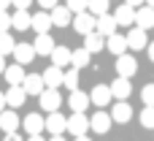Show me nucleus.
<instances>
[{
	"instance_id": "obj_40",
	"label": "nucleus",
	"mask_w": 154,
	"mask_h": 141,
	"mask_svg": "<svg viewBox=\"0 0 154 141\" xmlns=\"http://www.w3.org/2000/svg\"><path fill=\"white\" fill-rule=\"evenodd\" d=\"M125 3H127V5H133V8H141L146 0H125Z\"/></svg>"
},
{
	"instance_id": "obj_4",
	"label": "nucleus",
	"mask_w": 154,
	"mask_h": 141,
	"mask_svg": "<svg viewBox=\"0 0 154 141\" xmlns=\"http://www.w3.org/2000/svg\"><path fill=\"white\" fill-rule=\"evenodd\" d=\"M89 120H92V130H95V133H100V136H103V133H108V130H111V125H114V117H111L108 111H103V109H100V111H95Z\"/></svg>"
},
{
	"instance_id": "obj_14",
	"label": "nucleus",
	"mask_w": 154,
	"mask_h": 141,
	"mask_svg": "<svg viewBox=\"0 0 154 141\" xmlns=\"http://www.w3.org/2000/svg\"><path fill=\"white\" fill-rule=\"evenodd\" d=\"M111 92H114V98H116V101H127V98H130V92H133V84H130V79H125V76H116V79L111 82Z\"/></svg>"
},
{
	"instance_id": "obj_26",
	"label": "nucleus",
	"mask_w": 154,
	"mask_h": 141,
	"mask_svg": "<svg viewBox=\"0 0 154 141\" xmlns=\"http://www.w3.org/2000/svg\"><path fill=\"white\" fill-rule=\"evenodd\" d=\"M5 101H8V106H11V109H19V106L27 101V90H24V87H8Z\"/></svg>"
},
{
	"instance_id": "obj_2",
	"label": "nucleus",
	"mask_w": 154,
	"mask_h": 141,
	"mask_svg": "<svg viewBox=\"0 0 154 141\" xmlns=\"http://www.w3.org/2000/svg\"><path fill=\"white\" fill-rule=\"evenodd\" d=\"M73 30H76V33H81V35L95 33V30H97V16H95V14H89V11L76 14V16H73Z\"/></svg>"
},
{
	"instance_id": "obj_22",
	"label": "nucleus",
	"mask_w": 154,
	"mask_h": 141,
	"mask_svg": "<svg viewBox=\"0 0 154 141\" xmlns=\"http://www.w3.org/2000/svg\"><path fill=\"white\" fill-rule=\"evenodd\" d=\"M135 11H138V8H133V5H127V3H122V5L114 11V16H116V22H119V24L130 27V24H135Z\"/></svg>"
},
{
	"instance_id": "obj_37",
	"label": "nucleus",
	"mask_w": 154,
	"mask_h": 141,
	"mask_svg": "<svg viewBox=\"0 0 154 141\" xmlns=\"http://www.w3.org/2000/svg\"><path fill=\"white\" fill-rule=\"evenodd\" d=\"M11 3H14V5H16V11H27V8H30V3H32V0H11Z\"/></svg>"
},
{
	"instance_id": "obj_31",
	"label": "nucleus",
	"mask_w": 154,
	"mask_h": 141,
	"mask_svg": "<svg viewBox=\"0 0 154 141\" xmlns=\"http://www.w3.org/2000/svg\"><path fill=\"white\" fill-rule=\"evenodd\" d=\"M108 3L111 0H89V14H95V16H103V14H108Z\"/></svg>"
},
{
	"instance_id": "obj_7",
	"label": "nucleus",
	"mask_w": 154,
	"mask_h": 141,
	"mask_svg": "<svg viewBox=\"0 0 154 141\" xmlns=\"http://www.w3.org/2000/svg\"><path fill=\"white\" fill-rule=\"evenodd\" d=\"M89 98H92V103H95L97 109L108 106V103H111V98H114V92H111V84H97V87L89 92Z\"/></svg>"
},
{
	"instance_id": "obj_1",
	"label": "nucleus",
	"mask_w": 154,
	"mask_h": 141,
	"mask_svg": "<svg viewBox=\"0 0 154 141\" xmlns=\"http://www.w3.org/2000/svg\"><path fill=\"white\" fill-rule=\"evenodd\" d=\"M87 130H92V120L87 117V114H70L68 117V133L73 136V139H79V136H87Z\"/></svg>"
},
{
	"instance_id": "obj_34",
	"label": "nucleus",
	"mask_w": 154,
	"mask_h": 141,
	"mask_svg": "<svg viewBox=\"0 0 154 141\" xmlns=\"http://www.w3.org/2000/svg\"><path fill=\"white\" fill-rule=\"evenodd\" d=\"M65 5H68V8L73 11V14H84V11L89 8V0H68Z\"/></svg>"
},
{
	"instance_id": "obj_17",
	"label": "nucleus",
	"mask_w": 154,
	"mask_h": 141,
	"mask_svg": "<svg viewBox=\"0 0 154 141\" xmlns=\"http://www.w3.org/2000/svg\"><path fill=\"white\" fill-rule=\"evenodd\" d=\"M32 46H35V52H38V57H46V54L51 57V52L57 49V43H54V38H51L49 33H41V35L35 38V43H32Z\"/></svg>"
},
{
	"instance_id": "obj_38",
	"label": "nucleus",
	"mask_w": 154,
	"mask_h": 141,
	"mask_svg": "<svg viewBox=\"0 0 154 141\" xmlns=\"http://www.w3.org/2000/svg\"><path fill=\"white\" fill-rule=\"evenodd\" d=\"M38 5L46 8V11H51V8H57V0H38Z\"/></svg>"
},
{
	"instance_id": "obj_28",
	"label": "nucleus",
	"mask_w": 154,
	"mask_h": 141,
	"mask_svg": "<svg viewBox=\"0 0 154 141\" xmlns=\"http://www.w3.org/2000/svg\"><path fill=\"white\" fill-rule=\"evenodd\" d=\"M89 62H92V52H87V49H84V46H81V49H76V52H73V62H70V65H73V68H79V71H81V68H87V65H89Z\"/></svg>"
},
{
	"instance_id": "obj_24",
	"label": "nucleus",
	"mask_w": 154,
	"mask_h": 141,
	"mask_svg": "<svg viewBox=\"0 0 154 141\" xmlns=\"http://www.w3.org/2000/svg\"><path fill=\"white\" fill-rule=\"evenodd\" d=\"M70 62H73V52H70L68 46H57V49L51 52V65L65 68V65H70Z\"/></svg>"
},
{
	"instance_id": "obj_23",
	"label": "nucleus",
	"mask_w": 154,
	"mask_h": 141,
	"mask_svg": "<svg viewBox=\"0 0 154 141\" xmlns=\"http://www.w3.org/2000/svg\"><path fill=\"white\" fill-rule=\"evenodd\" d=\"M0 128H3L5 133H16V128H19L16 109H5V111H0Z\"/></svg>"
},
{
	"instance_id": "obj_16",
	"label": "nucleus",
	"mask_w": 154,
	"mask_h": 141,
	"mask_svg": "<svg viewBox=\"0 0 154 141\" xmlns=\"http://www.w3.org/2000/svg\"><path fill=\"white\" fill-rule=\"evenodd\" d=\"M106 49L111 52V54H116V57H122L130 46H127V35H122V33H114L108 41H106Z\"/></svg>"
},
{
	"instance_id": "obj_30",
	"label": "nucleus",
	"mask_w": 154,
	"mask_h": 141,
	"mask_svg": "<svg viewBox=\"0 0 154 141\" xmlns=\"http://www.w3.org/2000/svg\"><path fill=\"white\" fill-rule=\"evenodd\" d=\"M14 49H16V43H14L11 33H0V54L3 57L5 54H14Z\"/></svg>"
},
{
	"instance_id": "obj_43",
	"label": "nucleus",
	"mask_w": 154,
	"mask_h": 141,
	"mask_svg": "<svg viewBox=\"0 0 154 141\" xmlns=\"http://www.w3.org/2000/svg\"><path fill=\"white\" fill-rule=\"evenodd\" d=\"M5 68H8V65H5V57L0 54V73H5Z\"/></svg>"
},
{
	"instance_id": "obj_47",
	"label": "nucleus",
	"mask_w": 154,
	"mask_h": 141,
	"mask_svg": "<svg viewBox=\"0 0 154 141\" xmlns=\"http://www.w3.org/2000/svg\"><path fill=\"white\" fill-rule=\"evenodd\" d=\"M73 141H92L89 136H79V139H73Z\"/></svg>"
},
{
	"instance_id": "obj_36",
	"label": "nucleus",
	"mask_w": 154,
	"mask_h": 141,
	"mask_svg": "<svg viewBox=\"0 0 154 141\" xmlns=\"http://www.w3.org/2000/svg\"><path fill=\"white\" fill-rule=\"evenodd\" d=\"M14 27V22H11V14L8 11H0V33H8Z\"/></svg>"
},
{
	"instance_id": "obj_42",
	"label": "nucleus",
	"mask_w": 154,
	"mask_h": 141,
	"mask_svg": "<svg viewBox=\"0 0 154 141\" xmlns=\"http://www.w3.org/2000/svg\"><path fill=\"white\" fill-rule=\"evenodd\" d=\"M8 5H14L11 0H0V11H8Z\"/></svg>"
},
{
	"instance_id": "obj_46",
	"label": "nucleus",
	"mask_w": 154,
	"mask_h": 141,
	"mask_svg": "<svg viewBox=\"0 0 154 141\" xmlns=\"http://www.w3.org/2000/svg\"><path fill=\"white\" fill-rule=\"evenodd\" d=\"M49 141H65V136H51Z\"/></svg>"
},
{
	"instance_id": "obj_10",
	"label": "nucleus",
	"mask_w": 154,
	"mask_h": 141,
	"mask_svg": "<svg viewBox=\"0 0 154 141\" xmlns=\"http://www.w3.org/2000/svg\"><path fill=\"white\" fill-rule=\"evenodd\" d=\"M135 27L141 30H154V8L152 5H141L135 11Z\"/></svg>"
},
{
	"instance_id": "obj_25",
	"label": "nucleus",
	"mask_w": 154,
	"mask_h": 141,
	"mask_svg": "<svg viewBox=\"0 0 154 141\" xmlns=\"http://www.w3.org/2000/svg\"><path fill=\"white\" fill-rule=\"evenodd\" d=\"M54 22H51V14H46V11H38V14H32V30L41 35V33H49V27H51Z\"/></svg>"
},
{
	"instance_id": "obj_48",
	"label": "nucleus",
	"mask_w": 154,
	"mask_h": 141,
	"mask_svg": "<svg viewBox=\"0 0 154 141\" xmlns=\"http://www.w3.org/2000/svg\"><path fill=\"white\" fill-rule=\"evenodd\" d=\"M146 5H152V8H154V0H146Z\"/></svg>"
},
{
	"instance_id": "obj_8",
	"label": "nucleus",
	"mask_w": 154,
	"mask_h": 141,
	"mask_svg": "<svg viewBox=\"0 0 154 141\" xmlns=\"http://www.w3.org/2000/svg\"><path fill=\"white\" fill-rule=\"evenodd\" d=\"M60 103H62V98H60V90H43V95H41V109L43 111H60Z\"/></svg>"
},
{
	"instance_id": "obj_12",
	"label": "nucleus",
	"mask_w": 154,
	"mask_h": 141,
	"mask_svg": "<svg viewBox=\"0 0 154 141\" xmlns=\"http://www.w3.org/2000/svg\"><path fill=\"white\" fill-rule=\"evenodd\" d=\"M3 76H5V82H8L11 87H22V84H24V79H27V73H24V65H19V62L8 65Z\"/></svg>"
},
{
	"instance_id": "obj_41",
	"label": "nucleus",
	"mask_w": 154,
	"mask_h": 141,
	"mask_svg": "<svg viewBox=\"0 0 154 141\" xmlns=\"http://www.w3.org/2000/svg\"><path fill=\"white\" fill-rule=\"evenodd\" d=\"M5 106H8V101H5V92H0V111H5Z\"/></svg>"
},
{
	"instance_id": "obj_11",
	"label": "nucleus",
	"mask_w": 154,
	"mask_h": 141,
	"mask_svg": "<svg viewBox=\"0 0 154 141\" xmlns=\"http://www.w3.org/2000/svg\"><path fill=\"white\" fill-rule=\"evenodd\" d=\"M127 46H130V49H135V52H141V49H149L146 30H141V27H133V30L127 33Z\"/></svg>"
},
{
	"instance_id": "obj_13",
	"label": "nucleus",
	"mask_w": 154,
	"mask_h": 141,
	"mask_svg": "<svg viewBox=\"0 0 154 141\" xmlns=\"http://www.w3.org/2000/svg\"><path fill=\"white\" fill-rule=\"evenodd\" d=\"M22 87L27 90V95L41 98V95H43V90H46V82H43V76H38V73H27V79H24V84H22Z\"/></svg>"
},
{
	"instance_id": "obj_18",
	"label": "nucleus",
	"mask_w": 154,
	"mask_h": 141,
	"mask_svg": "<svg viewBox=\"0 0 154 141\" xmlns=\"http://www.w3.org/2000/svg\"><path fill=\"white\" fill-rule=\"evenodd\" d=\"M35 46L32 43H16V49H14V60L19 62V65H27V62H32L35 60Z\"/></svg>"
},
{
	"instance_id": "obj_20",
	"label": "nucleus",
	"mask_w": 154,
	"mask_h": 141,
	"mask_svg": "<svg viewBox=\"0 0 154 141\" xmlns=\"http://www.w3.org/2000/svg\"><path fill=\"white\" fill-rule=\"evenodd\" d=\"M111 117H114V122H119V125L130 122V120H133V109H130V103H127V101H116L114 109H111Z\"/></svg>"
},
{
	"instance_id": "obj_29",
	"label": "nucleus",
	"mask_w": 154,
	"mask_h": 141,
	"mask_svg": "<svg viewBox=\"0 0 154 141\" xmlns=\"http://www.w3.org/2000/svg\"><path fill=\"white\" fill-rule=\"evenodd\" d=\"M11 22H14L16 30H27V27H32V16H30L27 11H16V14H11Z\"/></svg>"
},
{
	"instance_id": "obj_5",
	"label": "nucleus",
	"mask_w": 154,
	"mask_h": 141,
	"mask_svg": "<svg viewBox=\"0 0 154 141\" xmlns=\"http://www.w3.org/2000/svg\"><path fill=\"white\" fill-rule=\"evenodd\" d=\"M46 130H49L51 136H62V133L68 130V117H62L60 111H51V114L46 117Z\"/></svg>"
},
{
	"instance_id": "obj_3",
	"label": "nucleus",
	"mask_w": 154,
	"mask_h": 141,
	"mask_svg": "<svg viewBox=\"0 0 154 141\" xmlns=\"http://www.w3.org/2000/svg\"><path fill=\"white\" fill-rule=\"evenodd\" d=\"M116 73L125 76V79L135 76V73H138V60H135L133 54H122V57H116Z\"/></svg>"
},
{
	"instance_id": "obj_19",
	"label": "nucleus",
	"mask_w": 154,
	"mask_h": 141,
	"mask_svg": "<svg viewBox=\"0 0 154 141\" xmlns=\"http://www.w3.org/2000/svg\"><path fill=\"white\" fill-rule=\"evenodd\" d=\"M68 103H70V109H73L76 114H84V111L89 109V103H92V98H89L87 92H81V90H76V92H70V98H68Z\"/></svg>"
},
{
	"instance_id": "obj_27",
	"label": "nucleus",
	"mask_w": 154,
	"mask_h": 141,
	"mask_svg": "<svg viewBox=\"0 0 154 141\" xmlns=\"http://www.w3.org/2000/svg\"><path fill=\"white\" fill-rule=\"evenodd\" d=\"M103 46H106V41H103V35H100L97 30L89 33V35H84V49H87V52L97 54V52H103Z\"/></svg>"
},
{
	"instance_id": "obj_15",
	"label": "nucleus",
	"mask_w": 154,
	"mask_h": 141,
	"mask_svg": "<svg viewBox=\"0 0 154 141\" xmlns=\"http://www.w3.org/2000/svg\"><path fill=\"white\" fill-rule=\"evenodd\" d=\"M116 27H119V22H116L114 14H103V16H97V33H100V35L111 38V35L116 33Z\"/></svg>"
},
{
	"instance_id": "obj_35",
	"label": "nucleus",
	"mask_w": 154,
	"mask_h": 141,
	"mask_svg": "<svg viewBox=\"0 0 154 141\" xmlns=\"http://www.w3.org/2000/svg\"><path fill=\"white\" fill-rule=\"evenodd\" d=\"M141 98H143V106H154V84H146L141 90Z\"/></svg>"
},
{
	"instance_id": "obj_33",
	"label": "nucleus",
	"mask_w": 154,
	"mask_h": 141,
	"mask_svg": "<svg viewBox=\"0 0 154 141\" xmlns=\"http://www.w3.org/2000/svg\"><path fill=\"white\" fill-rule=\"evenodd\" d=\"M141 125L149 128V130H154V106H143V111H141Z\"/></svg>"
},
{
	"instance_id": "obj_39",
	"label": "nucleus",
	"mask_w": 154,
	"mask_h": 141,
	"mask_svg": "<svg viewBox=\"0 0 154 141\" xmlns=\"http://www.w3.org/2000/svg\"><path fill=\"white\" fill-rule=\"evenodd\" d=\"M3 141H22V136H19V133H5Z\"/></svg>"
},
{
	"instance_id": "obj_21",
	"label": "nucleus",
	"mask_w": 154,
	"mask_h": 141,
	"mask_svg": "<svg viewBox=\"0 0 154 141\" xmlns=\"http://www.w3.org/2000/svg\"><path fill=\"white\" fill-rule=\"evenodd\" d=\"M49 14H51V22H54L57 27H68V24L73 22V16H70L73 11H70L68 5H57V8H51Z\"/></svg>"
},
{
	"instance_id": "obj_6",
	"label": "nucleus",
	"mask_w": 154,
	"mask_h": 141,
	"mask_svg": "<svg viewBox=\"0 0 154 141\" xmlns=\"http://www.w3.org/2000/svg\"><path fill=\"white\" fill-rule=\"evenodd\" d=\"M41 76H43V82H46V87H49V90H60V84H65V71H62V68H57V65L46 68Z\"/></svg>"
},
{
	"instance_id": "obj_44",
	"label": "nucleus",
	"mask_w": 154,
	"mask_h": 141,
	"mask_svg": "<svg viewBox=\"0 0 154 141\" xmlns=\"http://www.w3.org/2000/svg\"><path fill=\"white\" fill-rule=\"evenodd\" d=\"M146 52H149V60L154 62V43H149V49H146Z\"/></svg>"
},
{
	"instance_id": "obj_45",
	"label": "nucleus",
	"mask_w": 154,
	"mask_h": 141,
	"mask_svg": "<svg viewBox=\"0 0 154 141\" xmlns=\"http://www.w3.org/2000/svg\"><path fill=\"white\" fill-rule=\"evenodd\" d=\"M27 141H46V139H43V136H30Z\"/></svg>"
},
{
	"instance_id": "obj_32",
	"label": "nucleus",
	"mask_w": 154,
	"mask_h": 141,
	"mask_svg": "<svg viewBox=\"0 0 154 141\" xmlns=\"http://www.w3.org/2000/svg\"><path fill=\"white\" fill-rule=\"evenodd\" d=\"M65 87H68L70 92H76V90H79V68L65 71Z\"/></svg>"
},
{
	"instance_id": "obj_9",
	"label": "nucleus",
	"mask_w": 154,
	"mask_h": 141,
	"mask_svg": "<svg viewBox=\"0 0 154 141\" xmlns=\"http://www.w3.org/2000/svg\"><path fill=\"white\" fill-rule=\"evenodd\" d=\"M22 125H24V130H27L30 136H41V133L46 130V117H41V114H27V117L22 120Z\"/></svg>"
}]
</instances>
